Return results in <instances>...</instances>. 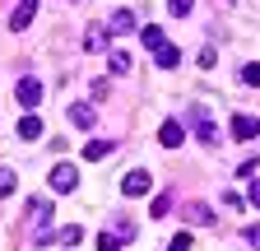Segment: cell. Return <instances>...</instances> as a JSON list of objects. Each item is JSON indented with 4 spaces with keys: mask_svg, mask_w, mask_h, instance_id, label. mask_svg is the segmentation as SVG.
<instances>
[{
    "mask_svg": "<svg viewBox=\"0 0 260 251\" xmlns=\"http://www.w3.org/2000/svg\"><path fill=\"white\" fill-rule=\"evenodd\" d=\"M190 131H195V140H200L205 149H214V144H218V125H214L205 112H190Z\"/></svg>",
    "mask_w": 260,
    "mask_h": 251,
    "instance_id": "6da1fadb",
    "label": "cell"
},
{
    "mask_svg": "<svg viewBox=\"0 0 260 251\" xmlns=\"http://www.w3.org/2000/svg\"><path fill=\"white\" fill-rule=\"evenodd\" d=\"M149 186H153V177H149L144 168H135V172H125V177H121V191H125L130 200H135V196H149Z\"/></svg>",
    "mask_w": 260,
    "mask_h": 251,
    "instance_id": "7a4b0ae2",
    "label": "cell"
},
{
    "mask_svg": "<svg viewBox=\"0 0 260 251\" xmlns=\"http://www.w3.org/2000/svg\"><path fill=\"white\" fill-rule=\"evenodd\" d=\"M51 186H56L60 196L75 191V186H79V168H75V163H56V168H51Z\"/></svg>",
    "mask_w": 260,
    "mask_h": 251,
    "instance_id": "3957f363",
    "label": "cell"
},
{
    "mask_svg": "<svg viewBox=\"0 0 260 251\" xmlns=\"http://www.w3.org/2000/svg\"><path fill=\"white\" fill-rule=\"evenodd\" d=\"M14 98H19V107H38L42 103V84L38 79H19L14 84Z\"/></svg>",
    "mask_w": 260,
    "mask_h": 251,
    "instance_id": "277c9868",
    "label": "cell"
},
{
    "mask_svg": "<svg viewBox=\"0 0 260 251\" xmlns=\"http://www.w3.org/2000/svg\"><path fill=\"white\" fill-rule=\"evenodd\" d=\"M233 135H237V140H255V135H260V116H251V112L233 116Z\"/></svg>",
    "mask_w": 260,
    "mask_h": 251,
    "instance_id": "5b68a950",
    "label": "cell"
},
{
    "mask_svg": "<svg viewBox=\"0 0 260 251\" xmlns=\"http://www.w3.org/2000/svg\"><path fill=\"white\" fill-rule=\"evenodd\" d=\"M32 14H38V0H23V5L10 14V33H23V28L32 23Z\"/></svg>",
    "mask_w": 260,
    "mask_h": 251,
    "instance_id": "8992f818",
    "label": "cell"
},
{
    "mask_svg": "<svg viewBox=\"0 0 260 251\" xmlns=\"http://www.w3.org/2000/svg\"><path fill=\"white\" fill-rule=\"evenodd\" d=\"M186 140V131H181V121H162V131H158V144L162 149H177Z\"/></svg>",
    "mask_w": 260,
    "mask_h": 251,
    "instance_id": "52a82bcc",
    "label": "cell"
},
{
    "mask_svg": "<svg viewBox=\"0 0 260 251\" xmlns=\"http://www.w3.org/2000/svg\"><path fill=\"white\" fill-rule=\"evenodd\" d=\"M70 121L79 125V131H93V125H98V112H93L88 103H75V107H70Z\"/></svg>",
    "mask_w": 260,
    "mask_h": 251,
    "instance_id": "ba28073f",
    "label": "cell"
},
{
    "mask_svg": "<svg viewBox=\"0 0 260 251\" xmlns=\"http://www.w3.org/2000/svg\"><path fill=\"white\" fill-rule=\"evenodd\" d=\"M153 60H158V70H177V66H181V51H177L172 42H162V47L153 51Z\"/></svg>",
    "mask_w": 260,
    "mask_h": 251,
    "instance_id": "9c48e42d",
    "label": "cell"
},
{
    "mask_svg": "<svg viewBox=\"0 0 260 251\" xmlns=\"http://www.w3.org/2000/svg\"><path fill=\"white\" fill-rule=\"evenodd\" d=\"M112 149H116L112 140H88V144H84V159H88V163H103V159H112Z\"/></svg>",
    "mask_w": 260,
    "mask_h": 251,
    "instance_id": "30bf717a",
    "label": "cell"
},
{
    "mask_svg": "<svg viewBox=\"0 0 260 251\" xmlns=\"http://www.w3.org/2000/svg\"><path fill=\"white\" fill-rule=\"evenodd\" d=\"M103 28H107V33H130V28H135V10H116Z\"/></svg>",
    "mask_w": 260,
    "mask_h": 251,
    "instance_id": "8fae6325",
    "label": "cell"
},
{
    "mask_svg": "<svg viewBox=\"0 0 260 251\" xmlns=\"http://www.w3.org/2000/svg\"><path fill=\"white\" fill-rule=\"evenodd\" d=\"M107 38H112L107 28H103V23H93L88 33H84V47H88V51H107Z\"/></svg>",
    "mask_w": 260,
    "mask_h": 251,
    "instance_id": "7c38bea8",
    "label": "cell"
},
{
    "mask_svg": "<svg viewBox=\"0 0 260 251\" xmlns=\"http://www.w3.org/2000/svg\"><path fill=\"white\" fill-rule=\"evenodd\" d=\"M42 135V116H19V140H38Z\"/></svg>",
    "mask_w": 260,
    "mask_h": 251,
    "instance_id": "4fadbf2b",
    "label": "cell"
},
{
    "mask_svg": "<svg viewBox=\"0 0 260 251\" xmlns=\"http://www.w3.org/2000/svg\"><path fill=\"white\" fill-rule=\"evenodd\" d=\"M19 191V177L10 172V168H0V200H5V196H14Z\"/></svg>",
    "mask_w": 260,
    "mask_h": 251,
    "instance_id": "5bb4252c",
    "label": "cell"
},
{
    "mask_svg": "<svg viewBox=\"0 0 260 251\" xmlns=\"http://www.w3.org/2000/svg\"><path fill=\"white\" fill-rule=\"evenodd\" d=\"M140 42H144L149 51H158V47L168 42V38H162V28H144V33H140Z\"/></svg>",
    "mask_w": 260,
    "mask_h": 251,
    "instance_id": "9a60e30c",
    "label": "cell"
},
{
    "mask_svg": "<svg viewBox=\"0 0 260 251\" xmlns=\"http://www.w3.org/2000/svg\"><path fill=\"white\" fill-rule=\"evenodd\" d=\"M130 66H135V56H130V51H112V70L116 75H125Z\"/></svg>",
    "mask_w": 260,
    "mask_h": 251,
    "instance_id": "2e32d148",
    "label": "cell"
},
{
    "mask_svg": "<svg viewBox=\"0 0 260 251\" xmlns=\"http://www.w3.org/2000/svg\"><path fill=\"white\" fill-rule=\"evenodd\" d=\"M242 84L260 88V60H251V66H242Z\"/></svg>",
    "mask_w": 260,
    "mask_h": 251,
    "instance_id": "e0dca14e",
    "label": "cell"
},
{
    "mask_svg": "<svg viewBox=\"0 0 260 251\" xmlns=\"http://www.w3.org/2000/svg\"><path fill=\"white\" fill-rule=\"evenodd\" d=\"M190 224H214V209L209 205H190Z\"/></svg>",
    "mask_w": 260,
    "mask_h": 251,
    "instance_id": "ac0fdd59",
    "label": "cell"
},
{
    "mask_svg": "<svg viewBox=\"0 0 260 251\" xmlns=\"http://www.w3.org/2000/svg\"><path fill=\"white\" fill-rule=\"evenodd\" d=\"M56 237H60V242H65V246H75V242H79V237H84V233H79V228H75V224H65V228H60V233H56Z\"/></svg>",
    "mask_w": 260,
    "mask_h": 251,
    "instance_id": "d6986e66",
    "label": "cell"
},
{
    "mask_svg": "<svg viewBox=\"0 0 260 251\" xmlns=\"http://www.w3.org/2000/svg\"><path fill=\"white\" fill-rule=\"evenodd\" d=\"M168 209H172V196H158V200L149 205V214H153V218H162V214H168Z\"/></svg>",
    "mask_w": 260,
    "mask_h": 251,
    "instance_id": "ffe728a7",
    "label": "cell"
},
{
    "mask_svg": "<svg viewBox=\"0 0 260 251\" xmlns=\"http://www.w3.org/2000/svg\"><path fill=\"white\" fill-rule=\"evenodd\" d=\"M168 10H172L177 19H186V14H190V0H168Z\"/></svg>",
    "mask_w": 260,
    "mask_h": 251,
    "instance_id": "44dd1931",
    "label": "cell"
},
{
    "mask_svg": "<svg viewBox=\"0 0 260 251\" xmlns=\"http://www.w3.org/2000/svg\"><path fill=\"white\" fill-rule=\"evenodd\" d=\"M116 242H121V237H112V233H98V251H116Z\"/></svg>",
    "mask_w": 260,
    "mask_h": 251,
    "instance_id": "7402d4cb",
    "label": "cell"
},
{
    "mask_svg": "<svg viewBox=\"0 0 260 251\" xmlns=\"http://www.w3.org/2000/svg\"><path fill=\"white\" fill-rule=\"evenodd\" d=\"M214 60H218V51H214V47H205V51H200V66H205V70H214Z\"/></svg>",
    "mask_w": 260,
    "mask_h": 251,
    "instance_id": "603a6c76",
    "label": "cell"
},
{
    "mask_svg": "<svg viewBox=\"0 0 260 251\" xmlns=\"http://www.w3.org/2000/svg\"><path fill=\"white\" fill-rule=\"evenodd\" d=\"M246 242H251V246L260 251V224H246Z\"/></svg>",
    "mask_w": 260,
    "mask_h": 251,
    "instance_id": "cb8c5ba5",
    "label": "cell"
},
{
    "mask_svg": "<svg viewBox=\"0 0 260 251\" xmlns=\"http://www.w3.org/2000/svg\"><path fill=\"white\" fill-rule=\"evenodd\" d=\"M168 251H190V233H177V242H172Z\"/></svg>",
    "mask_w": 260,
    "mask_h": 251,
    "instance_id": "d4e9b609",
    "label": "cell"
},
{
    "mask_svg": "<svg viewBox=\"0 0 260 251\" xmlns=\"http://www.w3.org/2000/svg\"><path fill=\"white\" fill-rule=\"evenodd\" d=\"M246 191H251V205L260 209V181H251V186H246Z\"/></svg>",
    "mask_w": 260,
    "mask_h": 251,
    "instance_id": "484cf974",
    "label": "cell"
}]
</instances>
